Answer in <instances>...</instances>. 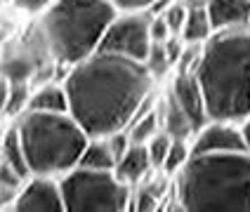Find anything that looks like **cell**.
Returning <instances> with one entry per match:
<instances>
[{
    "mask_svg": "<svg viewBox=\"0 0 250 212\" xmlns=\"http://www.w3.org/2000/svg\"><path fill=\"white\" fill-rule=\"evenodd\" d=\"M153 83L156 78L142 61L95 52L66 71L69 113L90 137L127 130L151 97Z\"/></svg>",
    "mask_w": 250,
    "mask_h": 212,
    "instance_id": "1",
    "label": "cell"
},
{
    "mask_svg": "<svg viewBox=\"0 0 250 212\" xmlns=\"http://www.w3.org/2000/svg\"><path fill=\"white\" fill-rule=\"evenodd\" d=\"M208 116L246 123L250 118V28L215 33L196 66Z\"/></svg>",
    "mask_w": 250,
    "mask_h": 212,
    "instance_id": "2",
    "label": "cell"
},
{
    "mask_svg": "<svg viewBox=\"0 0 250 212\" xmlns=\"http://www.w3.org/2000/svg\"><path fill=\"white\" fill-rule=\"evenodd\" d=\"M118 158L113 154L111 144L106 137H90L81 155V168H92V170H116Z\"/></svg>",
    "mask_w": 250,
    "mask_h": 212,
    "instance_id": "17",
    "label": "cell"
},
{
    "mask_svg": "<svg viewBox=\"0 0 250 212\" xmlns=\"http://www.w3.org/2000/svg\"><path fill=\"white\" fill-rule=\"evenodd\" d=\"M170 144H172V137L167 135V132H158L156 137H153L149 144H146V149H149V155H151V163L156 170L163 168V160H166L167 151H170Z\"/></svg>",
    "mask_w": 250,
    "mask_h": 212,
    "instance_id": "22",
    "label": "cell"
},
{
    "mask_svg": "<svg viewBox=\"0 0 250 212\" xmlns=\"http://www.w3.org/2000/svg\"><path fill=\"white\" fill-rule=\"evenodd\" d=\"M175 189L182 210L250 212V151L191 155Z\"/></svg>",
    "mask_w": 250,
    "mask_h": 212,
    "instance_id": "3",
    "label": "cell"
},
{
    "mask_svg": "<svg viewBox=\"0 0 250 212\" xmlns=\"http://www.w3.org/2000/svg\"><path fill=\"white\" fill-rule=\"evenodd\" d=\"M206 10L215 33L250 28V0H208Z\"/></svg>",
    "mask_w": 250,
    "mask_h": 212,
    "instance_id": "11",
    "label": "cell"
},
{
    "mask_svg": "<svg viewBox=\"0 0 250 212\" xmlns=\"http://www.w3.org/2000/svg\"><path fill=\"white\" fill-rule=\"evenodd\" d=\"M28 111L36 113H69V92L62 80H42L31 87Z\"/></svg>",
    "mask_w": 250,
    "mask_h": 212,
    "instance_id": "13",
    "label": "cell"
},
{
    "mask_svg": "<svg viewBox=\"0 0 250 212\" xmlns=\"http://www.w3.org/2000/svg\"><path fill=\"white\" fill-rule=\"evenodd\" d=\"M10 208L17 212H66L59 177L31 174L19 186Z\"/></svg>",
    "mask_w": 250,
    "mask_h": 212,
    "instance_id": "8",
    "label": "cell"
},
{
    "mask_svg": "<svg viewBox=\"0 0 250 212\" xmlns=\"http://www.w3.org/2000/svg\"><path fill=\"white\" fill-rule=\"evenodd\" d=\"M10 92H12V80L5 73H0V111L5 109V101L10 97Z\"/></svg>",
    "mask_w": 250,
    "mask_h": 212,
    "instance_id": "26",
    "label": "cell"
},
{
    "mask_svg": "<svg viewBox=\"0 0 250 212\" xmlns=\"http://www.w3.org/2000/svg\"><path fill=\"white\" fill-rule=\"evenodd\" d=\"M2 5H5V0H0V7H2Z\"/></svg>",
    "mask_w": 250,
    "mask_h": 212,
    "instance_id": "29",
    "label": "cell"
},
{
    "mask_svg": "<svg viewBox=\"0 0 250 212\" xmlns=\"http://www.w3.org/2000/svg\"><path fill=\"white\" fill-rule=\"evenodd\" d=\"M0 158H2L5 165L12 168L21 179H28V177H31V165H28V158H26V149H24V141H21V137H19L17 125L2 135Z\"/></svg>",
    "mask_w": 250,
    "mask_h": 212,
    "instance_id": "15",
    "label": "cell"
},
{
    "mask_svg": "<svg viewBox=\"0 0 250 212\" xmlns=\"http://www.w3.org/2000/svg\"><path fill=\"white\" fill-rule=\"evenodd\" d=\"M55 0H12V5L24 14H42Z\"/></svg>",
    "mask_w": 250,
    "mask_h": 212,
    "instance_id": "24",
    "label": "cell"
},
{
    "mask_svg": "<svg viewBox=\"0 0 250 212\" xmlns=\"http://www.w3.org/2000/svg\"><path fill=\"white\" fill-rule=\"evenodd\" d=\"M153 45L151 38V14L149 12H118L113 19L104 40L99 45V52H111V55L125 57L142 61L149 55Z\"/></svg>",
    "mask_w": 250,
    "mask_h": 212,
    "instance_id": "7",
    "label": "cell"
},
{
    "mask_svg": "<svg viewBox=\"0 0 250 212\" xmlns=\"http://www.w3.org/2000/svg\"><path fill=\"white\" fill-rule=\"evenodd\" d=\"M59 182L66 212H123L132 208V186L121 182L113 170L76 165Z\"/></svg>",
    "mask_w": 250,
    "mask_h": 212,
    "instance_id": "6",
    "label": "cell"
},
{
    "mask_svg": "<svg viewBox=\"0 0 250 212\" xmlns=\"http://www.w3.org/2000/svg\"><path fill=\"white\" fill-rule=\"evenodd\" d=\"M161 127L163 132H167L172 139H191L196 135V125L191 123V118L180 109V104L167 95L161 104Z\"/></svg>",
    "mask_w": 250,
    "mask_h": 212,
    "instance_id": "14",
    "label": "cell"
},
{
    "mask_svg": "<svg viewBox=\"0 0 250 212\" xmlns=\"http://www.w3.org/2000/svg\"><path fill=\"white\" fill-rule=\"evenodd\" d=\"M243 132H246V141H248V151H250V118L243 123Z\"/></svg>",
    "mask_w": 250,
    "mask_h": 212,
    "instance_id": "27",
    "label": "cell"
},
{
    "mask_svg": "<svg viewBox=\"0 0 250 212\" xmlns=\"http://www.w3.org/2000/svg\"><path fill=\"white\" fill-rule=\"evenodd\" d=\"M170 36H175L170 26L166 24V19L161 14H151V38L153 42H166Z\"/></svg>",
    "mask_w": 250,
    "mask_h": 212,
    "instance_id": "25",
    "label": "cell"
},
{
    "mask_svg": "<svg viewBox=\"0 0 250 212\" xmlns=\"http://www.w3.org/2000/svg\"><path fill=\"white\" fill-rule=\"evenodd\" d=\"M191 155H194V151H191V139H172L161 172H163L166 177H177L182 170H184V165L191 160Z\"/></svg>",
    "mask_w": 250,
    "mask_h": 212,
    "instance_id": "18",
    "label": "cell"
},
{
    "mask_svg": "<svg viewBox=\"0 0 250 212\" xmlns=\"http://www.w3.org/2000/svg\"><path fill=\"white\" fill-rule=\"evenodd\" d=\"M118 12H149L156 0H109Z\"/></svg>",
    "mask_w": 250,
    "mask_h": 212,
    "instance_id": "23",
    "label": "cell"
},
{
    "mask_svg": "<svg viewBox=\"0 0 250 212\" xmlns=\"http://www.w3.org/2000/svg\"><path fill=\"white\" fill-rule=\"evenodd\" d=\"M28 99H31V83H12V92L5 101L2 113L7 118H21L28 111Z\"/></svg>",
    "mask_w": 250,
    "mask_h": 212,
    "instance_id": "19",
    "label": "cell"
},
{
    "mask_svg": "<svg viewBox=\"0 0 250 212\" xmlns=\"http://www.w3.org/2000/svg\"><path fill=\"white\" fill-rule=\"evenodd\" d=\"M187 2H189V5H206L208 0H187Z\"/></svg>",
    "mask_w": 250,
    "mask_h": 212,
    "instance_id": "28",
    "label": "cell"
},
{
    "mask_svg": "<svg viewBox=\"0 0 250 212\" xmlns=\"http://www.w3.org/2000/svg\"><path fill=\"white\" fill-rule=\"evenodd\" d=\"M144 66L149 69V73H151L156 80H158V78H163L170 69H175V66H172V61H170V57H167L166 45H163V42H153L151 45L149 55H146V59H144Z\"/></svg>",
    "mask_w": 250,
    "mask_h": 212,
    "instance_id": "20",
    "label": "cell"
},
{
    "mask_svg": "<svg viewBox=\"0 0 250 212\" xmlns=\"http://www.w3.org/2000/svg\"><path fill=\"white\" fill-rule=\"evenodd\" d=\"M187 14H189V2H187V0H175L161 17L166 19V24L170 26V31H172L175 36H180L182 26H184V21H187Z\"/></svg>",
    "mask_w": 250,
    "mask_h": 212,
    "instance_id": "21",
    "label": "cell"
},
{
    "mask_svg": "<svg viewBox=\"0 0 250 212\" xmlns=\"http://www.w3.org/2000/svg\"><path fill=\"white\" fill-rule=\"evenodd\" d=\"M2 135H5V132H2ZM2 135H0V144H2Z\"/></svg>",
    "mask_w": 250,
    "mask_h": 212,
    "instance_id": "30",
    "label": "cell"
},
{
    "mask_svg": "<svg viewBox=\"0 0 250 212\" xmlns=\"http://www.w3.org/2000/svg\"><path fill=\"white\" fill-rule=\"evenodd\" d=\"M167 95L175 99L180 104L182 111L191 118L196 130L210 120L206 97H203V90H201V83H198L196 73H191V71H177L175 78H172V83H170Z\"/></svg>",
    "mask_w": 250,
    "mask_h": 212,
    "instance_id": "10",
    "label": "cell"
},
{
    "mask_svg": "<svg viewBox=\"0 0 250 212\" xmlns=\"http://www.w3.org/2000/svg\"><path fill=\"white\" fill-rule=\"evenodd\" d=\"M153 163H151V155H149V149H146V144H130V149L121 155V160L116 163V174H118V179L125 182L127 186H139V184L144 182L149 174H151Z\"/></svg>",
    "mask_w": 250,
    "mask_h": 212,
    "instance_id": "12",
    "label": "cell"
},
{
    "mask_svg": "<svg viewBox=\"0 0 250 212\" xmlns=\"http://www.w3.org/2000/svg\"><path fill=\"white\" fill-rule=\"evenodd\" d=\"M180 36L189 45H206L215 36V28H212L206 5H189V14H187V21L182 26Z\"/></svg>",
    "mask_w": 250,
    "mask_h": 212,
    "instance_id": "16",
    "label": "cell"
},
{
    "mask_svg": "<svg viewBox=\"0 0 250 212\" xmlns=\"http://www.w3.org/2000/svg\"><path fill=\"white\" fill-rule=\"evenodd\" d=\"M17 130L24 141L31 174L64 177L81 163L90 135L71 113L26 111L17 118Z\"/></svg>",
    "mask_w": 250,
    "mask_h": 212,
    "instance_id": "5",
    "label": "cell"
},
{
    "mask_svg": "<svg viewBox=\"0 0 250 212\" xmlns=\"http://www.w3.org/2000/svg\"><path fill=\"white\" fill-rule=\"evenodd\" d=\"M191 151H194V155L248 151V141H246L243 123H231V120L210 118L208 123L198 127L196 135L191 137Z\"/></svg>",
    "mask_w": 250,
    "mask_h": 212,
    "instance_id": "9",
    "label": "cell"
},
{
    "mask_svg": "<svg viewBox=\"0 0 250 212\" xmlns=\"http://www.w3.org/2000/svg\"><path fill=\"white\" fill-rule=\"evenodd\" d=\"M0 113H2V111H0Z\"/></svg>",
    "mask_w": 250,
    "mask_h": 212,
    "instance_id": "31",
    "label": "cell"
},
{
    "mask_svg": "<svg viewBox=\"0 0 250 212\" xmlns=\"http://www.w3.org/2000/svg\"><path fill=\"white\" fill-rule=\"evenodd\" d=\"M116 14L109 0H55L41 14L38 31L57 64L73 66L99 52Z\"/></svg>",
    "mask_w": 250,
    "mask_h": 212,
    "instance_id": "4",
    "label": "cell"
}]
</instances>
